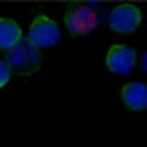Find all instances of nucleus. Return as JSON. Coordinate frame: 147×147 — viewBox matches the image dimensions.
<instances>
[{
  "instance_id": "1",
  "label": "nucleus",
  "mask_w": 147,
  "mask_h": 147,
  "mask_svg": "<svg viewBox=\"0 0 147 147\" xmlns=\"http://www.w3.org/2000/svg\"><path fill=\"white\" fill-rule=\"evenodd\" d=\"M6 63L11 73L19 76H31L41 66L38 48L28 37H22L5 53Z\"/></svg>"
},
{
  "instance_id": "2",
  "label": "nucleus",
  "mask_w": 147,
  "mask_h": 147,
  "mask_svg": "<svg viewBox=\"0 0 147 147\" xmlns=\"http://www.w3.org/2000/svg\"><path fill=\"white\" fill-rule=\"evenodd\" d=\"M101 10L92 2L70 4L65 13V23L73 36H82L92 31L100 22Z\"/></svg>"
},
{
  "instance_id": "3",
  "label": "nucleus",
  "mask_w": 147,
  "mask_h": 147,
  "mask_svg": "<svg viewBox=\"0 0 147 147\" xmlns=\"http://www.w3.org/2000/svg\"><path fill=\"white\" fill-rule=\"evenodd\" d=\"M61 37V31L56 22L44 14L34 19L28 31V37L37 47H50Z\"/></svg>"
},
{
  "instance_id": "4",
  "label": "nucleus",
  "mask_w": 147,
  "mask_h": 147,
  "mask_svg": "<svg viewBox=\"0 0 147 147\" xmlns=\"http://www.w3.org/2000/svg\"><path fill=\"white\" fill-rule=\"evenodd\" d=\"M142 16L139 8L131 4H123L114 9L109 17L110 27L120 34H130L139 26Z\"/></svg>"
},
{
  "instance_id": "5",
  "label": "nucleus",
  "mask_w": 147,
  "mask_h": 147,
  "mask_svg": "<svg viewBox=\"0 0 147 147\" xmlns=\"http://www.w3.org/2000/svg\"><path fill=\"white\" fill-rule=\"evenodd\" d=\"M136 62L134 49L124 44H115L110 47L106 57V65L112 73L127 75L132 72Z\"/></svg>"
},
{
  "instance_id": "6",
  "label": "nucleus",
  "mask_w": 147,
  "mask_h": 147,
  "mask_svg": "<svg viewBox=\"0 0 147 147\" xmlns=\"http://www.w3.org/2000/svg\"><path fill=\"white\" fill-rule=\"evenodd\" d=\"M123 102L128 109L133 111L143 110L147 105V87L143 82L127 83L121 90Z\"/></svg>"
},
{
  "instance_id": "7",
  "label": "nucleus",
  "mask_w": 147,
  "mask_h": 147,
  "mask_svg": "<svg viewBox=\"0 0 147 147\" xmlns=\"http://www.w3.org/2000/svg\"><path fill=\"white\" fill-rule=\"evenodd\" d=\"M22 38V30L14 21L0 19V49L8 50Z\"/></svg>"
},
{
  "instance_id": "8",
  "label": "nucleus",
  "mask_w": 147,
  "mask_h": 147,
  "mask_svg": "<svg viewBox=\"0 0 147 147\" xmlns=\"http://www.w3.org/2000/svg\"><path fill=\"white\" fill-rule=\"evenodd\" d=\"M11 71L7 63L0 60V88L5 85L11 78Z\"/></svg>"
}]
</instances>
